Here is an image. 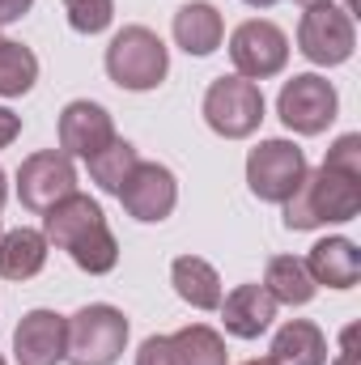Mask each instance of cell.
<instances>
[{
    "label": "cell",
    "instance_id": "9",
    "mask_svg": "<svg viewBox=\"0 0 361 365\" xmlns=\"http://www.w3.org/2000/svg\"><path fill=\"white\" fill-rule=\"evenodd\" d=\"M73 191H77V170H73V158L64 149L30 153L17 170V195L30 212H47L60 200H68Z\"/></svg>",
    "mask_w": 361,
    "mask_h": 365
},
{
    "label": "cell",
    "instance_id": "18",
    "mask_svg": "<svg viewBox=\"0 0 361 365\" xmlns=\"http://www.w3.org/2000/svg\"><path fill=\"white\" fill-rule=\"evenodd\" d=\"M171 284H175V293L183 302L195 306V310H217L221 306V276L200 255H179L171 264Z\"/></svg>",
    "mask_w": 361,
    "mask_h": 365
},
{
    "label": "cell",
    "instance_id": "36",
    "mask_svg": "<svg viewBox=\"0 0 361 365\" xmlns=\"http://www.w3.org/2000/svg\"><path fill=\"white\" fill-rule=\"evenodd\" d=\"M0 365H4V357H0Z\"/></svg>",
    "mask_w": 361,
    "mask_h": 365
},
{
    "label": "cell",
    "instance_id": "16",
    "mask_svg": "<svg viewBox=\"0 0 361 365\" xmlns=\"http://www.w3.org/2000/svg\"><path fill=\"white\" fill-rule=\"evenodd\" d=\"M225 38V21L208 0H187L175 13V43L187 56H213Z\"/></svg>",
    "mask_w": 361,
    "mask_h": 365
},
{
    "label": "cell",
    "instance_id": "21",
    "mask_svg": "<svg viewBox=\"0 0 361 365\" xmlns=\"http://www.w3.org/2000/svg\"><path fill=\"white\" fill-rule=\"evenodd\" d=\"M39 81V56L13 38H0V98H21Z\"/></svg>",
    "mask_w": 361,
    "mask_h": 365
},
{
    "label": "cell",
    "instance_id": "33",
    "mask_svg": "<svg viewBox=\"0 0 361 365\" xmlns=\"http://www.w3.org/2000/svg\"><path fill=\"white\" fill-rule=\"evenodd\" d=\"M345 13L353 17V13H357V0H345Z\"/></svg>",
    "mask_w": 361,
    "mask_h": 365
},
{
    "label": "cell",
    "instance_id": "34",
    "mask_svg": "<svg viewBox=\"0 0 361 365\" xmlns=\"http://www.w3.org/2000/svg\"><path fill=\"white\" fill-rule=\"evenodd\" d=\"M302 4H306V9H310V4H323V0H302Z\"/></svg>",
    "mask_w": 361,
    "mask_h": 365
},
{
    "label": "cell",
    "instance_id": "2",
    "mask_svg": "<svg viewBox=\"0 0 361 365\" xmlns=\"http://www.w3.org/2000/svg\"><path fill=\"white\" fill-rule=\"evenodd\" d=\"M171 73V51L149 26H123L106 47V77L119 90H158Z\"/></svg>",
    "mask_w": 361,
    "mask_h": 365
},
{
    "label": "cell",
    "instance_id": "7",
    "mask_svg": "<svg viewBox=\"0 0 361 365\" xmlns=\"http://www.w3.org/2000/svg\"><path fill=\"white\" fill-rule=\"evenodd\" d=\"M306 153L293 145V140H260L247 158V182L260 200L268 204H285L298 182L306 179Z\"/></svg>",
    "mask_w": 361,
    "mask_h": 365
},
{
    "label": "cell",
    "instance_id": "37",
    "mask_svg": "<svg viewBox=\"0 0 361 365\" xmlns=\"http://www.w3.org/2000/svg\"><path fill=\"white\" fill-rule=\"evenodd\" d=\"M0 234H4V230H0Z\"/></svg>",
    "mask_w": 361,
    "mask_h": 365
},
{
    "label": "cell",
    "instance_id": "4",
    "mask_svg": "<svg viewBox=\"0 0 361 365\" xmlns=\"http://www.w3.org/2000/svg\"><path fill=\"white\" fill-rule=\"evenodd\" d=\"M260 119H264V93H260L255 81L234 73V77H217L208 86V93H204V123L217 136L243 140V136H251L260 128Z\"/></svg>",
    "mask_w": 361,
    "mask_h": 365
},
{
    "label": "cell",
    "instance_id": "22",
    "mask_svg": "<svg viewBox=\"0 0 361 365\" xmlns=\"http://www.w3.org/2000/svg\"><path fill=\"white\" fill-rule=\"evenodd\" d=\"M171 344H175L179 365H230L225 340H221L213 327H204V323H191V327L175 331V336H171Z\"/></svg>",
    "mask_w": 361,
    "mask_h": 365
},
{
    "label": "cell",
    "instance_id": "11",
    "mask_svg": "<svg viewBox=\"0 0 361 365\" xmlns=\"http://www.w3.org/2000/svg\"><path fill=\"white\" fill-rule=\"evenodd\" d=\"M68 349V319L56 310H30L21 314L13 331V357L17 365H60Z\"/></svg>",
    "mask_w": 361,
    "mask_h": 365
},
{
    "label": "cell",
    "instance_id": "5",
    "mask_svg": "<svg viewBox=\"0 0 361 365\" xmlns=\"http://www.w3.org/2000/svg\"><path fill=\"white\" fill-rule=\"evenodd\" d=\"M336 106H340L336 86H332L327 77H319V73H298L293 81H285V90L276 98L280 123H285L289 132H298V136H319V132H327V123L336 119Z\"/></svg>",
    "mask_w": 361,
    "mask_h": 365
},
{
    "label": "cell",
    "instance_id": "15",
    "mask_svg": "<svg viewBox=\"0 0 361 365\" xmlns=\"http://www.w3.org/2000/svg\"><path fill=\"white\" fill-rule=\"evenodd\" d=\"M302 264L315 284H327V289H353L361 280V251L353 238H323L310 247Z\"/></svg>",
    "mask_w": 361,
    "mask_h": 365
},
{
    "label": "cell",
    "instance_id": "1",
    "mask_svg": "<svg viewBox=\"0 0 361 365\" xmlns=\"http://www.w3.org/2000/svg\"><path fill=\"white\" fill-rule=\"evenodd\" d=\"M361 212V182L327 166L306 170L298 191L285 200V230H319L332 221H353Z\"/></svg>",
    "mask_w": 361,
    "mask_h": 365
},
{
    "label": "cell",
    "instance_id": "27",
    "mask_svg": "<svg viewBox=\"0 0 361 365\" xmlns=\"http://www.w3.org/2000/svg\"><path fill=\"white\" fill-rule=\"evenodd\" d=\"M136 365H179L171 336H149V340L141 344V353H136Z\"/></svg>",
    "mask_w": 361,
    "mask_h": 365
},
{
    "label": "cell",
    "instance_id": "17",
    "mask_svg": "<svg viewBox=\"0 0 361 365\" xmlns=\"http://www.w3.org/2000/svg\"><path fill=\"white\" fill-rule=\"evenodd\" d=\"M268 365H327V340L310 319H289L268 349Z\"/></svg>",
    "mask_w": 361,
    "mask_h": 365
},
{
    "label": "cell",
    "instance_id": "32",
    "mask_svg": "<svg viewBox=\"0 0 361 365\" xmlns=\"http://www.w3.org/2000/svg\"><path fill=\"white\" fill-rule=\"evenodd\" d=\"M4 195H9V182H4V170H0V204H4Z\"/></svg>",
    "mask_w": 361,
    "mask_h": 365
},
{
    "label": "cell",
    "instance_id": "8",
    "mask_svg": "<svg viewBox=\"0 0 361 365\" xmlns=\"http://www.w3.org/2000/svg\"><path fill=\"white\" fill-rule=\"evenodd\" d=\"M230 60H234L238 77L268 81L289 64V38H285L280 26H272L264 17H251L230 34Z\"/></svg>",
    "mask_w": 361,
    "mask_h": 365
},
{
    "label": "cell",
    "instance_id": "25",
    "mask_svg": "<svg viewBox=\"0 0 361 365\" xmlns=\"http://www.w3.org/2000/svg\"><path fill=\"white\" fill-rule=\"evenodd\" d=\"M64 13L77 34H102L115 17V0H64Z\"/></svg>",
    "mask_w": 361,
    "mask_h": 365
},
{
    "label": "cell",
    "instance_id": "14",
    "mask_svg": "<svg viewBox=\"0 0 361 365\" xmlns=\"http://www.w3.org/2000/svg\"><path fill=\"white\" fill-rule=\"evenodd\" d=\"M221 319H225V331L238 336V340H260L276 319V302L264 284H238L234 293L221 297Z\"/></svg>",
    "mask_w": 361,
    "mask_h": 365
},
{
    "label": "cell",
    "instance_id": "24",
    "mask_svg": "<svg viewBox=\"0 0 361 365\" xmlns=\"http://www.w3.org/2000/svg\"><path fill=\"white\" fill-rule=\"evenodd\" d=\"M68 259H73L81 272L106 276L111 268H115V264H119V242H115L111 225H106V230H98V234H90L86 242H77V247L68 251Z\"/></svg>",
    "mask_w": 361,
    "mask_h": 365
},
{
    "label": "cell",
    "instance_id": "26",
    "mask_svg": "<svg viewBox=\"0 0 361 365\" xmlns=\"http://www.w3.org/2000/svg\"><path fill=\"white\" fill-rule=\"evenodd\" d=\"M327 170H336V175H345V179H357L361 182V136L357 132H349V136H340L332 149H327V162H323Z\"/></svg>",
    "mask_w": 361,
    "mask_h": 365
},
{
    "label": "cell",
    "instance_id": "20",
    "mask_svg": "<svg viewBox=\"0 0 361 365\" xmlns=\"http://www.w3.org/2000/svg\"><path fill=\"white\" fill-rule=\"evenodd\" d=\"M264 289L272 293L276 306H306L319 284L310 280V272H306L302 259H293V255H272L268 272H264Z\"/></svg>",
    "mask_w": 361,
    "mask_h": 365
},
{
    "label": "cell",
    "instance_id": "3",
    "mask_svg": "<svg viewBox=\"0 0 361 365\" xmlns=\"http://www.w3.org/2000/svg\"><path fill=\"white\" fill-rule=\"evenodd\" d=\"M123 344H128V319H123V310H115L106 302H93V306H81L68 319L64 361L68 365H115L123 357Z\"/></svg>",
    "mask_w": 361,
    "mask_h": 365
},
{
    "label": "cell",
    "instance_id": "19",
    "mask_svg": "<svg viewBox=\"0 0 361 365\" xmlns=\"http://www.w3.org/2000/svg\"><path fill=\"white\" fill-rule=\"evenodd\" d=\"M47 264V238L39 230H9L0 234V276L4 280H30Z\"/></svg>",
    "mask_w": 361,
    "mask_h": 365
},
{
    "label": "cell",
    "instance_id": "28",
    "mask_svg": "<svg viewBox=\"0 0 361 365\" xmlns=\"http://www.w3.org/2000/svg\"><path fill=\"white\" fill-rule=\"evenodd\" d=\"M21 132V115H13L9 106H0V149H9Z\"/></svg>",
    "mask_w": 361,
    "mask_h": 365
},
{
    "label": "cell",
    "instance_id": "12",
    "mask_svg": "<svg viewBox=\"0 0 361 365\" xmlns=\"http://www.w3.org/2000/svg\"><path fill=\"white\" fill-rule=\"evenodd\" d=\"M115 140V119L106 106H98L90 98H77L64 106L60 115V149L68 158H86L90 162L98 149H106Z\"/></svg>",
    "mask_w": 361,
    "mask_h": 365
},
{
    "label": "cell",
    "instance_id": "31",
    "mask_svg": "<svg viewBox=\"0 0 361 365\" xmlns=\"http://www.w3.org/2000/svg\"><path fill=\"white\" fill-rule=\"evenodd\" d=\"M247 4H251V9H272L276 0H247Z\"/></svg>",
    "mask_w": 361,
    "mask_h": 365
},
{
    "label": "cell",
    "instance_id": "35",
    "mask_svg": "<svg viewBox=\"0 0 361 365\" xmlns=\"http://www.w3.org/2000/svg\"><path fill=\"white\" fill-rule=\"evenodd\" d=\"M243 365H268V361H243Z\"/></svg>",
    "mask_w": 361,
    "mask_h": 365
},
{
    "label": "cell",
    "instance_id": "6",
    "mask_svg": "<svg viewBox=\"0 0 361 365\" xmlns=\"http://www.w3.org/2000/svg\"><path fill=\"white\" fill-rule=\"evenodd\" d=\"M298 47L310 64H323V68H336L353 56L357 47V30H353V17L345 9H336L332 0L323 4H310L302 13V26H298Z\"/></svg>",
    "mask_w": 361,
    "mask_h": 365
},
{
    "label": "cell",
    "instance_id": "29",
    "mask_svg": "<svg viewBox=\"0 0 361 365\" xmlns=\"http://www.w3.org/2000/svg\"><path fill=\"white\" fill-rule=\"evenodd\" d=\"M30 4H34V0H0V26H9V21H17V17H26V13H30Z\"/></svg>",
    "mask_w": 361,
    "mask_h": 365
},
{
    "label": "cell",
    "instance_id": "30",
    "mask_svg": "<svg viewBox=\"0 0 361 365\" xmlns=\"http://www.w3.org/2000/svg\"><path fill=\"white\" fill-rule=\"evenodd\" d=\"M353 344H357V327H349L345 331V344H340V357L332 365H357V353H353Z\"/></svg>",
    "mask_w": 361,
    "mask_h": 365
},
{
    "label": "cell",
    "instance_id": "10",
    "mask_svg": "<svg viewBox=\"0 0 361 365\" xmlns=\"http://www.w3.org/2000/svg\"><path fill=\"white\" fill-rule=\"evenodd\" d=\"M119 200H123V208H128V217H136V221H166L171 212H175V204H179V182L175 175L166 170V166H158V162H141L128 182L119 187Z\"/></svg>",
    "mask_w": 361,
    "mask_h": 365
},
{
    "label": "cell",
    "instance_id": "13",
    "mask_svg": "<svg viewBox=\"0 0 361 365\" xmlns=\"http://www.w3.org/2000/svg\"><path fill=\"white\" fill-rule=\"evenodd\" d=\"M98 230H106L102 204L81 191H73L68 200H60L56 208L43 212V238H47V247H60V251H73L77 242H86Z\"/></svg>",
    "mask_w": 361,
    "mask_h": 365
},
{
    "label": "cell",
    "instance_id": "23",
    "mask_svg": "<svg viewBox=\"0 0 361 365\" xmlns=\"http://www.w3.org/2000/svg\"><path fill=\"white\" fill-rule=\"evenodd\" d=\"M141 166V158H136V149L128 145V140H111L106 149H98L90 158V179L102 187V191H111V195H119V187L128 182V175Z\"/></svg>",
    "mask_w": 361,
    "mask_h": 365
}]
</instances>
